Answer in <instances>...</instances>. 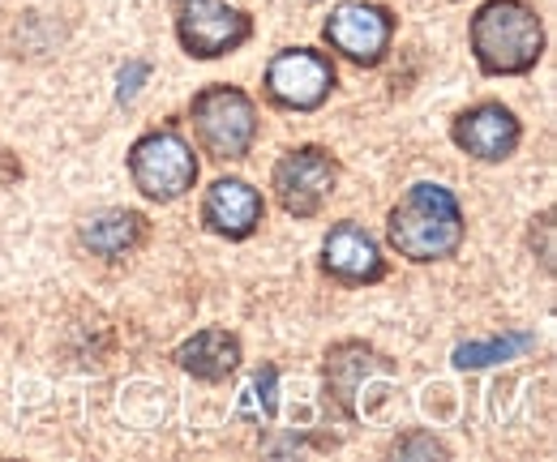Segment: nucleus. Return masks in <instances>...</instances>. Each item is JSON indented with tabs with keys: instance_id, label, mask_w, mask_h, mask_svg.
Returning <instances> with one entry per match:
<instances>
[{
	"instance_id": "obj_1",
	"label": "nucleus",
	"mask_w": 557,
	"mask_h": 462,
	"mask_svg": "<svg viewBox=\"0 0 557 462\" xmlns=\"http://www.w3.org/2000/svg\"><path fill=\"white\" fill-rule=\"evenodd\" d=\"M468 240V210L455 189L437 180H417L386 210V245L408 265L455 262Z\"/></svg>"
},
{
	"instance_id": "obj_2",
	"label": "nucleus",
	"mask_w": 557,
	"mask_h": 462,
	"mask_svg": "<svg viewBox=\"0 0 557 462\" xmlns=\"http://www.w3.org/2000/svg\"><path fill=\"white\" fill-rule=\"evenodd\" d=\"M549 30L532 0H485L468 17V52L481 77H528L545 61Z\"/></svg>"
},
{
	"instance_id": "obj_3",
	"label": "nucleus",
	"mask_w": 557,
	"mask_h": 462,
	"mask_svg": "<svg viewBox=\"0 0 557 462\" xmlns=\"http://www.w3.org/2000/svg\"><path fill=\"white\" fill-rule=\"evenodd\" d=\"M185 116L198 150L210 163H245L262 137V112L253 95L232 82H210L202 90H194Z\"/></svg>"
},
{
	"instance_id": "obj_4",
	"label": "nucleus",
	"mask_w": 557,
	"mask_h": 462,
	"mask_svg": "<svg viewBox=\"0 0 557 462\" xmlns=\"http://www.w3.org/2000/svg\"><path fill=\"white\" fill-rule=\"evenodd\" d=\"M125 167H129L134 189L150 205H172V201L189 198L198 189V176H202L198 150L181 133V121L138 133L125 150Z\"/></svg>"
},
{
	"instance_id": "obj_5",
	"label": "nucleus",
	"mask_w": 557,
	"mask_h": 462,
	"mask_svg": "<svg viewBox=\"0 0 557 462\" xmlns=\"http://www.w3.org/2000/svg\"><path fill=\"white\" fill-rule=\"evenodd\" d=\"M339 90V65L331 52L309 48V43H292L278 48L262 68V99L275 112L292 116H313L322 112Z\"/></svg>"
},
{
	"instance_id": "obj_6",
	"label": "nucleus",
	"mask_w": 557,
	"mask_h": 462,
	"mask_svg": "<svg viewBox=\"0 0 557 462\" xmlns=\"http://www.w3.org/2000/svg\"><path fill=\"white\" fill-rule=\"evenodd\" d=\"M339 180H344L339 154L331 146L300 141V146H287L275 159V167H271V198H275V205L287 218L309 223L339 193Z\"/></svg>"
},
{
	"instance_id": "obj_7",
	"label": "nucleus",
	"mask_w": 557,
	"mask_h": 462,
	"mask_svg": "<svg viewBox=\"0 0 557 462\" xmlns=\"http://www.w3.org/2000/svg\"><path fill=\"white\" fill-rule=\"evenodd\" d=\"M399 35V13L382 0H339L322 22V43L351 68L386 65Z\"/></svg>"
},
{
	"instance_id": "obj_8",
	"label": "nucleus",
	"mask_w": 557,
	"mask_h": 462,
	"mask_svg": "<svg viewBox=\"0 0 557 462\" xmlns=\"http://www.w3.org/2000/svg\"><path fill=\"white\" fill-rule=\"evenodd\" d=\"M172 35L185 57L194 61H223L236 57L245 43H253L258 22L249 9L232 0H172Z\"/></svg>"
},
{
	"instance_id": "obj_9",
	"label": "nucleus",
	"mask_w": 557,
	"mask_h": 462,
	"mask_svg": "<svg viewBox=\"0 0 557 462\" xmlns=\"http://www.w3.org/2000/svg\"><path fill=\"white\" fill-rule=\"evenodd\" d=\"M395 360L386 351H377L364 338H335L322 351V390H326V407L344 420V424H360V395L373 377H395Z\"/></svg>"
},
{
	"instance_id": "obj_10",
	"label": "nucleus",
	"mask_w": 557,
	"mask_h": 462,
	"mask_svg": "<svg viewBox=\"0 0 557 462\" xmlns=\"http://www.w3.org/2000/svg\"><path fill=\"white\" fill-rule=\"evenodd\" d=\"M318 270H322V278H331L335 287L364 291V287H377V283L391 278V258H386L382 240H377L364 223L339 218V223H331L326 236H322Z\"/></svg>"
},
{
	"instance_id": "obj_11",
	"label": "nucleus",
	"mask_w": 557,
	"mask_h": 462,
	"mask_svg": "<svg viewBox=\"0 0 557 462\" xmlns=\"http://www.w3.org/2000/svg\"><path fill=\"white\" fill-rule=\"evenodd\" d=\"M450 146L476 163H506L523 146V121L502 99H476L450 116Z\"/></svg>"
},
{
	"instance_id": "obj_12",
	"label": "nucleus",
	"mask_w": 557,
	"mask_h": 462,
	"mask_svg": "<svg viewBox=\"0 0 557 462\" xmlns=\"http://www.w3.org/2000/svg\"><path fill=\"white\" fill-rule=\"evenodd\" d=\"M198 223L207 236H219L227 245H245L267 223V198L245 176H219V180H210L198 201Z\"/></svg>"
},
{
	"instance_id": "obj_13",
	"label": "nucleus",
	"mask_w": 557,
	"mask_h": 462,
	"mask_svg": "<svg viewBox=\"0 0 557 462\" xmlns=\"http://www.w3.org/2000/svg\"><path fill=\"white\" fill-rule=\"evenodd\" d=\"M150 240V218L134 205H103L77 223V245L99 262H125Z\"/></svg>"
},
{
	"instance_id": "obj_14",
	"label": "nucleus",
	"mask_w": 557,
	"mask_h": 462,
	"mask_svg": "<svg viewBox=\"0 0 557 462\" xmlns=\"http://www.w3.org/2000/svg\"><path fill=\"white\" fill-rule=\"evenodd\" d=\"M176 369L202 386H223L236 377L240 360H245V342L240 334L227 330V326H207V330L189 334L176 351H172Z\"/></svg>"
},
{
	"instance_id": "obj_15",
	"label": "nucleus",
	"mask_w": 557,
	"mask_h": 462,
	"mask_svg": "<svg viewBox=\"0 0 557 462\" xmlns=\"http://www.w3.org/2000/svg\"><path fill=\"white\" fill-rule=\"evenodd\" d=\"M528 347H536V334L515 330V334H497L485 342H459L455 347V369L463 373H476V369H493V364H506V360H519Z\"/></svg>"
},
{
	"instance_id": "obj_16",
	"label": "nucleus",
	"mask_w": 557,
	"mask_h": 462,
	"mask_svg": "<svg viewBox=\"0 0 557 462\" xmlns=\"http://www.w3.org/2000/svg\"><path fill=\"white\" fill-rule=\"evenodd\" d=\"M386 459H450V446L424 428H408L386 446Z\"/></svg>"
},
{
	"instance_id": "obj_17",
	"label": "nucleus",
	"mask_w": 557,
	"mask_h": 462,
	"mask_svg": "<svg viewBox=\"0 0 557 462\" xmlns=\"http://www.w3.org/2000/svg\"><path fill=\"white\" fill-rule=\"evenodd\" d=\"M557 210L554 205H545L541 214H532V223H528V249L541 258V270L554 278V270H557V245H554V236H557Z\"/></svg>"
},
{
	"instance_id": "obj_18",
	"label": "nucleus",
	"mask_w": 557,
	"mask_h": 462,
	"mask_svg": "<svg viewBox=\"0 0 557 462\" xmlns=\"http://www.w3.org/2000/svg\"><path fill=\"white\" fill-rule=\"evenodd\" d=\"M275 386H278V369L275 364H262L253 390H258V398H262V415H267V420H275Z\"/></svg>"
},
{
	"instance_id": "obj_19",
	"label": "nucleus",
	"mask_w": 557,
	"mask_h": 462,
	"mask_svg": "<svg viewBox=\"0 0 557 462\" xmlns=\"http://www.w3.org/2000/svg\"><path fill=\"white\" fill-rule=\"evenodd\" d=\"M146 73H150V68L141 65V61H134V65L121 73V90H116V99H121V103H129V99H134V90H138V82L146 77Z\"/></svg>"
},
{
	"instance_id": "obj_20",
	"label": "nucleus",
	"mask_w": 557,
	"mask_h": 462,
	"mask_svg": "<svg viewBox=\"0 0 557 462\" xmlns=\"http://www.w3.org/2000/svg\"><path fill=\"white\" fill-rule=\"evenodd\" d=\"M450 4H459V0H450Z\"/></svg>"
}]
</instances>
